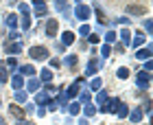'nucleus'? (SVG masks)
I'll use <instances>...</instances> for the list:
<instances>
[{
	"instance_id": "1",
	"label": "nucleus",
	"mask_w": 153,
	"mask_h": 125,
	"mask_svg": "<svg viewBox=\"0 0 153 125\" xmlns=\"http://www.w3.org/2000/svg\"><path fill=\"white\" fill-rule=\"evenodd\" d=\"M29 57L33 61H44V59L51 57V51H48V46H44V44H35V46L29 48Z\"/></svg>"
},
{
	"instance_id": "2",
	"label": "nucleus",
	"mask_w": 153,
	"mask_h": 125,
	"mask_svg": "<svg viewBox=\"0 0 153 125\" xmlns=\"http://www.w3.org/2000/svg\"><path fill=\"white\" fill-rule=\"evenodd\" d=\"M90 16H92V7H90V4H83V2H76L74 4V18L79 20V22L88 24Z\"/></svg>"
},
{
	"instance_id": "3",
	"label": "nucleus",
	"mask_w": 153,
	"mask_h": 125,
	"mask_svg": "<svg viewBox=\"0 0 153 125\" xmlns=\"http://www.w3.org/2000/svg\"><path fill=\"white\" fill-rule=\"evenodd\" d=\"M83 83H85V77H83V75H79V77H76V79L70 83V86L66 88V92H64V94H66V99H74V97H79Z\"/></svg>"
},
{
	"instance_id": "4",
	"label": "nucleus",
	"mask_w": 153,
	"mask_h": 125,
	"mask_svg": "<svg viewBox=\"0 0 153 125\" xmlns=\"http://www.w3.org/2000/svg\"><path fill=\"white\" fill-rule=\"evenodd\" d=\"M151 86V73H144L140 70L136 75V90H140V92H147Z\"/></svg>"
},
{
	"instance_id": "5",
	"label": "nucleus",
	"mask_w": 153,
	"mask_h": 125,
	"mask_svg": "<svg viewBox=\"0 0 153 125\" xmlns=\"http://www.w3.org/2000/svg\"><path fill=\"white\" fill-rule=\"evenodd\" d=\"M118 103H120V99H118V97H112V99H107L103 106H99V112H103V114H116Z\"/></svg>"
},
{
	"instance_id": "6",
	"label": "nucleus",
	"mask_w": 153,
	"mask_h": 125,
	"mask_svg": "<svg viewBox=\"0 0 153 125\" xmlns=\"http://www.w3.org/2000/svg\"><path fill=\"white\" fill-rule=\"evenodd\" d=\"M44 33L48 37H57V33H59V20H55V18H48L46 20V26H44Z\"/></svg>"
},
{
	"instance_id": "7",
	"label": "nucleus",
	"mask_w": 153,
	"mask_h": 125,
	"mask_svg": "<svg viewBox=\"0 0 153 125\" xmlns=\"http://www.w3.org/2000/svg\"><path fill=\"white\" fill-rule=\"evenodd\" d=\"M4 53L9 55V57H16V55L22 53V44H20V42H7L4 44Z\"/></svg>"
},
{
	"instance_id": "8",
	"label": "nucleus",
	"mask_w": 153,
	"mask_h": 125,
	"mask_svg": "<svg viewBox=\"0 0 153 125\" xmlns=\"http://www.w3.org/2000/svg\"><path fill=\"white\" fill-rule=\"evenodd\" d=\"M18 75H20V77H35V75H37V70H35V66H33V64H22V66H18Z\"/></svg>"
},
{
	"instance_id": "9",
	"label": "nucleus",
	"mask_w": 153,
	"mask_h": 125,
	"mask_svg": "<svg viewBox=\"0 0 153 125\" xmlns=\"http://www.w3.org/2000/svg\"><path fill=\"white\" fill-rule=\"evenodd\" d=\"M125 11H127L129 16H144V13H147V7H144V4H136V2H131V4L125 7Z\"/></svg>"
},
{
	"instance_id": "10",
	"label": "nucleus",
	"mask_w": 153,
	"mask_h": 125,
	"mask_svg": "<svg viewBox=\"0 0 153 125\" xmlns=\"http://www.w3.org/2000/svg\"><path fill=\"white\" fill-rule=\"evenodd\" d=\"M42 88V81L37 77H31L29 81H24V92H39Z\"/></svg>"
},
{
	"instance_id": "11",
	"label": "nucleus",
	"mask_w": 153,
	"mask_h": 125,
	"mask_svg": "<svg viewBox=\"0 0 153 125\" xmlns=\"http://www.w3.org/2000/svg\"><path fill=\"white\" fill-rule=\"evenodd\" d=\"M48 2H44V0H33V9H35V16L37 18H44L48 13Z\"/></svg>"
},
{
	"instance_id": "12",
	"label": "nucleus",
	"mask_w": 153,
	"mask_h": 125,
	"mask_svg": "<svg viewBox=\"0 0 153 125\" xmlns=\"http://www.w3.org/2000/svg\"><path fill=\"white\" fill-rule=\"evenodd\" d=\"M9 83H11L13 92H16V90H24V77H20L18 73H13L11 77H9Z\"/></svg>"
},
{
	"instance_id": "13",
	"label": "nucleus",
	"mask_w": 153,
	"mask_h": 125,
	"mask_svg": "<svg viewBox=\"0 0 153 125\" xmlns=\"http://www.w3.org/2000/svg\"><path fill=\"white\" fill-rule=\"evenodd\" d=\"M147 40H149V37L144 35L142 31H136V33H134V40H131V44H129V46H134L136 51H138V48H142V44H144Z\"/></svg>"
},
{
	"instance_id": "14",
	"label": "nucleus",
	"mask_w": 153,
	"mask_h": 125,
	"mask_svg": "<svg viewBox=\"0 0 153 125\" xmlns=\"http://www.w3.org/2000/svg\"><path fill=\"white\" fill-rule=\"evenodd\" d=\"M7 110H9V114H11L16 121H22V119H24V110H22V106H18V103H11Z\"/></svg>"
},
{
	"instance_id": "15",
	"label": "nucleus",
	"mask_w": 153,
	"mask_h": 125,
	"mask_svg": "<svg viewBox=\"0 0 153 125\" xmlns=\"http://www.w3.org/2000/svg\"><path fill=\"white\" fill-rule=\"evenodd\" d=\"M96 70H99V61H96V57H90V61H88V66H85V75L83 77H92V75H96Z\"/></svg>"
},
{
	"instance_id": "16",
	"label": "nucleus",
	"mask_w": 153,
	"mask_h": 125,
	"mask_svg": "<svg viewBox=\"0 0 153 125\" xmlns=\"http://www.w3.org/2000/svg\"><path fill=\"white\" fill-rule=\"evenodd\" d=\"M64 66L68 70H76V66H79V55H68V57H64Z\"/></svg>"
},
{
	"instance_id": "17",
	"label": "nucleus",
	"mask_w": 153,
	"mask_h": 125,
	"mask_svg": "<svg viewBox=\"0 0 153 125\" xmlns=\"http://www.w3.org/2000/svg\"><path fill=\"white\" fill-rule=\"evenodd\" d=\"M151 55H153L151 46H147V48H138V51H136V59H138V61H147V59H151Z\"/></svg>"
},
{
	"instance_id": "18",
	"label": "nucleus",
	"mask_w": 153,
	"mask_h": 125,
	"mask_svg": "<svg viewBox=\"0 0 153 125\" xmlns=\"http://www.w3.org/2000/svg\"><path fill=\"white\" fill-rule=\"evenodd\" d=\"M48 101H51V97H48L44 90H39V92L35 94V108H46Z\"/></svg>"
},
{
	"instance_id": "19",
	"label": "nucleus",
	"mask_w": 153,
	"mask_h": 125,
	"mask_svg": "<svg viewBox=\"0 0 153 125\" xmlns=\"http://www.w3.org/2000/svg\"><path fill=\"white\" fill-rule=\"evenodd\" d=\"M92 9H94V13H96V18H99V24H101V26H103V24H112V22H107L105 11H103V9H101V7L96 4V2H94V7H92Z\"/></svg>"
},
{
	"instance_id": "20",
	"label": "nucleus",
	"mask_w": 153,
	"mask_h": 125,
	"mask_svg": "<svg viewBox=\"0 0 153 125\" xmlns=\"http://www.w3.org/2000/svg\"><path fill=\"white\" fill-rule=\"evenodd\" d=\"M4 24L9 26L11 31H16V29H18V24H20V20H18V16H16V13H9V16L4 18Z\"/></svg>"
},
{
	"instance_id": "21",
	"label": "nucleus",
	"mask_w": 153,
	"mask_h": 125,
	"mask_svg": "<svg viewBox=\"0 0 153 125\" xmlns=\"http://www.w3.org/2000/svg\"><path fill=\"white\" fill-rule=\"evenodd\" d=\"M142 116H144V114H142V110H140V108H134V110H129V116H127V119H129L131 123H140V121H142Z\"/></svg>"
},
{
	"instance_id": "22",
	"label": "nucleus",
	"mask_w": 153,
	"mask_h": 125,
	"mask_svg": "<svg viewBox=\"0 0 153 125\" xmlns=\"http://www.w3.org/2000/svg\"><path fill=\"white\" fill-rule=\"evenodd\" d=\"M116 114H118V119H127V116H129V106L125 101H120L118 108H116Z\"/></svg>"
},
{
	"instance_id": "23",
	"label": "nucleus",
	"mask_w": 153,
	"mask_h": 125,
	"mask_svg": "<svg viewBox=\"0 0 153 125\" xmlns=\"http://www.w3.org/2000/svg\"><path fill=\"white\" fill-rule=\"evenodd\" d=\"M74 44V33L72 31H64L61 33V46H70Z\"/></svg>"
},
{
	"instance_id": "24",
	"label": "nucleus",
	"mask_w": 153,
	"mask_h": 125,
	"mask_svg": "<svg viewBox=\"0 0 153 125\" xmlns=\"http://www.w3.org/2000/svg\"><path fill=\"white\" fill-rule=\"evenodd\" d=\"M53 7H55V9H57L59 13H64V16L68 18V13H70V11H68V2H66V0H55Z\"/></svg>"
},
{
	"instance_id": "25",
	"label": "nucleus",
	"mask_w": 153,
	"mask_h": 125,
	"mask_svg": "<svg viewBox=\"0 0 153 125\" xmlns=\"http://www.w3.org/2000/svg\"><path fill=\"white\" fill-rule=\"evenodd\" d=\"M39 75V81H44V83H51L53 81V70H51V68H44V70H42V73H37Z\"/></svg>"
},
{
	"instance_id": "26",
	"label": "nucleus",
	"mask_w": 153,
	"mask_h": 125,
	"mask_svg": "<svg viewBox=\"0 0 153 125\" xmlns=\"http://www.w3.org/2000/svg\"><path fill=\"white\" fill-rule=\"evenodd\" d=\"M13 103H18V106L26 103V92L24 90H16V92H13Z\"/></svg>"
},
{
	"instance_id": "27",
	"label": "nucleus",
	"mask_w": 153,
	"mask_h": 125,
	"mask_svg": "<svg viewBox=\"0 0 153 125\" xmlns=\"http://www.w3.org/2000/svg\"><path fill=\"white\" fill-rule=\"evenodd\" d=\"M66 112H68V114H70V116H76V114H79V112H81V106H79V103H76V101H72V103H68V108H66Z\"/></svg>"
},
{
	"instance_id": "28",
	"label": "nucleus",
	"mask_w": 153,
	"mask_h": 125,
	"mask_svg": "<svg viewBox=\"0 0 153 125\" xmlns=\"http://www.w3.org/2000/svg\"><path fill=\"white\" fill-rule=\"evenodd\" d=\"M79 101L85 103V106L92 103V92H90V90H81V92H79Z\"/></svg>"
},
{
	"instance_id": "29",
	"label": "nucleus",
	"mask_w": 153,
	"mask_h": 125,
	"mask_svg": "<svg viewBox=\"0 0 153 125\" xmlns=\"http://www.w3.org/2000/svg\"><path fill=\"white\" fill-rule=\"evenodd\" d=\"M55 103H57V108H61L66 112V108H68V99H66V94L64 92H59V97L55 99Z\"/></svg>"
},
{
	"instance_id": "30",
	"label": "nucleus",
	"mask_w": 153,
	"mask_h": 125,
	"mask_svg": "<svg viewBox=\"0 0 153 125\" xmlns=\"http://www.w3.org/2000/svg\"><path fill=\"white\" fill-rule=\"evenodd\" d=\"M120 44H123V46H129V44H131V33H129L127 29L120 31Z\"/></svg>"
},
{
	"instance_id": "31",
	"label": "nucleus",
	"mask_w": 153,
	"mask_h": 125,
	"mask_svg": "<svg viewBox=\"0 0 153 125\" xmlns=\"http://www.w3.org/2000/svg\"><path fill=\"white\" fill-rule=\"evenodd\" d=\"M96 112H99V108H96V106H92V103H88V106L83 108V114H85V119H90V116H94Z\"/></svg>"
},
{
	"instance_id": "32",
	"label": "nucleus",
	"mask_w": 153,
	"mask_h": 125,
	"mask_svg": "<svg viewBox=\"0 0 153 125\" xmlns=\"http://www.w3.org/2000/svg\"><path fill=\"white\" fill-rule=\"evenodd\" d=\"M107 99H109L107 90H99V92H96V103H99V106H103V103H105Z\"/></svg>"
},
{
	"instance_id": "33",
	"label": "nucleus",
	"mask_w": 153,
	"mask_h": 125,
	"mask_svg": "<svg viewBox=\"0 0 153 125\" xmlns=\"http://www.w3.org/2000/svg\"><path fill=\"white\" fill-rule=\"evenodd\" d=\"M116 77L120 79V81H125V79L129 77V68H127V66H120V68L116 70Z\"/></svg>"
},
{
	"instance_id": "34",
	"label": "nucleus",
	"mask_w": 153,
	"mask_h": 125,
	"mask_svg": "<svg viewBox=\"0 0 153 125\" xmlns=\"http://www.w3.org/2000/svg\"><path fill=\"white\" fill-rule=\"evenodd\" d=\"M90 90H94V92H99V90H103V81L99 77H94L92 81H90Z\"/></svg>"
},
{
	"instance_id": "35",
	"label": "nucleus",
	"mask_w": 153,
	"mask_h": 125,
	"mask_svg": "<svg viewBox=\"0 0 153 125\" xmlns=\"http://www.w3.org/2000/svg\"><path fill=\"white\" fill-rule=\"evenodd\" d=\"M116 40H118V35H116V33H114V31H107V33H105V40H103V42H105L107 46H112Z\"/></svg>"
},
{
	"instance_id": "36",
	"label": "nucleus",
	"mask_w": 153,
	"mask_h": 125,
	"mask_svg": "<svg viewBox=\"0 0 153 125\" xmlns=\"http://www.w3.org/2000/svg\"><path fill=\"white\" fill-rule=\"evenodd\" d=\"M7 81H9V70L4 64H0V83H7Z\"/></svg>"
},
{
	"instance_id": "37",
	"label": "nucleus",
	"mask_w": 153,
	"mask_h": 125,
	"mask_svg": "<svg viewBox=\"0 0 153 125\" xmlns=\"http://www.w3.org/2000/svg\"><path fill=\"white\" fill-rule=\"evenodd\" d=\"M18 11L22 13V16H29L31 13V4L29 2H18Z\"/></svg>"
},
{
	"instance_id": "38",
	"label": "nucleus",
	"mask_w": 153,
	"mask_h": 125,
	"mask_svg": "<svg viewBox=\"0 0 153 125\" xmlns=\"http://www.w3.org/2000/svg\"><path fill=\"white\" fill-rule=\"evenodd\" d=\"M31 24H33L31 16H22V20H20V26H22L24 31H29V29H31Z\"/></svg>"
},
{
	"instance_id": "39",
	"label": "nucleus",
	"mask_w": 153,
	"mask_h": 125,
	"mask_svg": "<svg viewBox=\"0 0 153 125\" xmlns=\"http://www.w3.org/2000/svg\"><path fill=\"white\" fill-rule=\"evenodd\" d=\"M109 55H112V46H107V44H103V46H101V57H103V59H107V57H109Z\"/></svg>"
},
{
	"instance_id": "40",
	"label": "nucleus",
	"mask_w": 153,
	"mask_h": 125,
	"mask_svg": "<svg viewBox=\"0 0 153 125\" xmlns=\"http://www.w3.org/2000/svg\"><path fill=\"white\" fill-rule=\"evenodd\" d=\"M22 110H24V116H33V112H35V103H26Z\"/></svg>"
},
{
	"instance_id": "41",
	"label": "nucleus",
	"mask_w": 153,
	"mask_h": 125,
	"mask_svg": "<svg viewBox=\"0 0 153 125\" xmlns=\"http://www.w3.org/2000/svg\"><path fill=\"white\" fill-rule=\"evenodd\" d=\"M7 68H11L13 73H16V68H18V59L16 57H7V64H4Z\"/></svg>"
},
{
	"instance_id": "42",
	"label": "nucleus",
	"mask_w": 153,
	"mask_h": 125,
	"mask_svg": "<svg viewBox=\"0 0 153 125\" xmlns=\"http://www.w3.org/2000/svg\"><path fill=\"white\" fill-rule=\"evenodd\" d=\"M140 110H142V114H151V99H149V97L144 99V106Z\"/></svg>"
},
{
	"instance_id": "43",
	"label": "nucleus",
	"mask_w": 153,
	"mask_h": 125,
	"mask_svg": "<svg viewBox=\"0 0 153 125\" xmlns=\"http://www.w3.org/2000/svg\"><path fill=\"white\" fill-rule=\"evenodd\" d=\"M88 42H90V44H99V42H101V35H99V33H90V35H88Z\"/></svg>"
},
{
	"instance_id": "44",
	"label": "nucleus",
	"mask_w": 153,
	"mask_h": 125,
	"mask_svg": "<svg viewBox=\"0 0 153 125\" xmlns=\"http://www.w3.org/2000/svg\"><path fill=\"white\" fill-rule=\"evenodd\" d=\"M144 29H147V37H149L151 33H153V20H149V18L144 20Z\"/></svg>"
},
{
	"instance_id": "45",
	"label": "nucleus",
	"mask_w": 153,
	"mask_h": 125,
	"mask_svg": "<svg viewBox=\"0 0 153 125\" xmlns=\"http://www.w3.org/2000/svg\"><path fill=\"white\" fill-rule=\"evenodd\" d=\"M79 33H81L83 37H88L90 33H92V31H90V24H81V29H79Z\"/></svg>"
},
{
	"instance_id": "46",
	"label": "nucleus",
	"mask_w": 153,
	"mask_h": 125,
	"mask_svg": "<svg viewBox=\"0 0 153 125\" xmlns=\"http://www.w3.org/2000/svg\"><path fill=\"white\" fill-rule=\"evenodd\" d=\"M46 110H51V112H55V110H57V103H55V99H51L46 103Z\"/></svg>"
},
{
	"instance_id": "47",
	"label": "nucleus",
	"mask_w": 153,
	"mask_h": 125,
	"mask_svg": "<svg viewBox=\"0 0 153 125\" xmlns=\"http://www.w3.org/2000/svg\"><path fill=\"white\" fill-rule=\"evenodd\" d=\"M116 24H129V18L123 16V18H116Z\"/></svg>"
},
{
	"instance_id": "48",
	"label": "nucleus",
	"mask_w": 153,
	"mask_h": 125,
	"mask_svg": "<svg viewBox=\"0 0 153 125\" xmlns=\"http://www.w3.org/2000/svg\"><path fill=\"white\" fill-rule=\"evenodd\" d=\"M59 66H61L59 59H51V66H48V68H59Z\"/></svg>"
},
{
	"instance_id": "49",
	"label": "nucleus",
	"mask_w": 153,
	"mask_h": 125,
	"mask_svg": "<svg viewBox=\"0 0 153 125\" xmlns=\"http://www.w3.org/2000/svg\"><path fill=\"white\" fill-rule=\"evenodd\" d=\"M16 125H35L33 121H26V119H22V121H16Z\"/></svg>"
},
{
	"instance_id": "50",
	"label": "nucleus",
	"mask_w": 153,
	"mask_h": 125,
	"mask_svg": "<svg viewBox=\"0 0 153 125\" xmlns=\"http://www.w3.org/2000/svg\"><path fill=\"white\" fill-rule=\"evenodd\" d=\"M35 112L37 116H46V108H35Z\"/></svg>"
},
{
	"instance_id": "51",
	"label": "nucleus",
	"mask_w": 153,
	"mask_h": 125,
	"mask_svg": "<svg viewBox=\"0 0 153 125\" xmlns=\"http://www.w3.org/2000/svg\"><path fill=\"white\" fill-rule=\"evenodd\" d=\"M114 51H116V53H125V46H123V44H116Z\"/></svg>"
},
{
	"instance_id": "52",
	"label": "nucleus",
	"mask_w": 153,
	"mask_h": 125,
	"mask_svg": "<svg viewBox=\"0 0 153 125\" xmlns=\"http://www.w3.org/2000/svg\"><path fill=\"white\" fill-rule=\"evenodd\" d=\"M9 40H20V33H18V31H11V35H9Z\"/></svg>"
},
{
	"instance_id": "53",
	"label": "nucleus",
	"mask_w": 153,
	"mask_h": 125,
	"mask_svg": "<svg viewBox=\"0 0 153 125\" xmlns=\"http://www.w3.org/2000/svg\"><path fill=\"white\" fill-rule=\"evenodd\" d=\"M79 125H90V123H88V119H85V116H83V119H79Z\"/></svg>"
},
{
	"instance_id": "54",
	"label": "nucleus",
	"mask_w": 153,
	"mask_h": 125,
	"mask_svg": "<svg viewBox=\"0 0 153 125\" xmlns=\"http://www.w3.org/2000/svg\"><path fill=\"white\" fill-rule=\"evenodd\" d=\"M0 101H2V97H0Z\"/></svg>"
}]
</instances>
